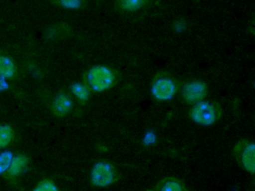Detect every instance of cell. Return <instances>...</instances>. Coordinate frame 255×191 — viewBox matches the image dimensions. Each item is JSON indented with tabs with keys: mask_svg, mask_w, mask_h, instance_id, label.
I'll use <instances>...</instances> for the list:
<instances>
[{
	"mask_svg": "<svg viewBox=\"0 0 255 191\" xmlns=\"http://www.w3.org/2000/svg\"><path fill=\"white\" fill-rule=\"evenodd\" d=\"M83 79L91 92H104L117 84L118 72L102 64L92 66L85 73Z\"/></svg>",
	"mask_w": 255,
	"mask_h": 191,
	"instance_id": "1",
	"label": "cell"
},
{
	"mask_svg": "<svg viewBox=\"0 0 255 191\" xmlns=\"http://www.w3.org/2000/svg\"><path fill=\"white\" fill-rule=\"evenodd\" d=\"M181 88V83L167 72H159L153 78L150 92L155 99L168 101L172 99Z\"/></svg>",
	"mask_w": 255,
	"mask_h": 191,
	"instance_id": "2",
	"label": "cell"
},
{
	"mask_svg": "<svg viewBox=\"0 0 255 191\" xmlns=\"http://www.w3.org/2000/svg\"><path fill=\"white\" fill-rule=\"evenodd\" d=\"M222 108L215 101H199L193 104L189 111V116L195 123L203 126H210L222 118Z\"/></svg>",
	"mask_w": 255,
	"mask_h": 191,
	"instance_id": "3",
	"label": "cell"
},
{
	"mask_svg": "<svg viewBox=\"0 0 255 191\" xmlns=\"http://www.w3.org/2000/svg\"><path fill=\"white\" fill-rule=\"evenodd\" d=\"M121 173L112 163L100 161L95 163L90 172V182L97 188H106L120 180Z\"/></svg>",
	"mask_w": 255,
	"mask_h": 191,
	"instance_id": "4",
	"label": "cell"
},
{
	"mask_svg": "<svg viewBox=\"0 0 255 191\" xmlns=\"http://www.w3.org/2000/svg\"><path fill=\"white\" fill-rule=\"evenodd\" d=\"M233 155L243 170L254 174L255 172V145L252 140L243 139L237 142L233 149Z\"/></svg>",
	"mask_w": 255,
	"mask_h": 191,
	"instance_id": "5",
	"label": "cell"
},
{
	"mask_svg": "<svg viewBox=\"0 0 255 191\" xmlns=\"http://www.w3.org/2000/svg\"><path fill=\"white\" fill-rule=\"evenodd\" d=\"M181 89V96L188 104H195L203 101L208 94V86L201 80H192L186 82Z\"/></svg>",
	"mask_w": 255,
	"mask_h": 191,
	"instance_id": "6",
	"label": "cell"
},
{
	"mask_svg": "<svg viewBox=\"0 0 255 191\" xmlns=\"http://www.w3.org/2000/svg\"><path fill=\"white\" fill-rule=\"evenodd\" d=\"M74 107L72 98L65 92L56 94L52 101L51 110L57 117H64L72 110Z\"/></svg>",
	"mask_w": 255,
	"mask_h": 191,
	"instance_id": "7",
	"label": "cell"
},
{
	"mask_svg": "<svg viewBox=\"0 0 255 191\" xmlns=\"http://www.w3.org/2000/svg\"><path fill=\"white\" fill-rule=\"evenodd\" d=\"M154 190L156 191H189L186 184L174 176H167L161 179Z\"/></svg>",
	"mask_w": 255,
	"mask_h": 191,
	"instance_id": "8",
	"label": "cell"
},
{
	"mask_svg": "<svg viewBox=\"0 0 255 191\" xmlns=\"http://www.w3.org/2000/svg\"><path fill=\"white\" fill-rule=\"evenodd\" d=\"M29 164V159L26 155L18 154V155H14L11 166L7 173L10 177L15 179L21 176L26 171Z\"/></svg>",
	"mask_w": 255,
	"mask_h": 191,
	"instance_id": "9",
	"label": "cell"
},
{
	"mask_svg": "<svg viewBox=\"0 0 255 191\" xmlns=\"http://www.w3.org/2000/svg\"><path fill=\"white\" fill-rule=\"evenodd\" d=\"M17 76V66L14 60L0 52V78L9 80Z\"/></svg>",
	"mask_w": 255,
	"mask_h": 191,
	"instance_id": "10",
	"label": "cell"
},
{
	"mask_svg": "<svg viewBox=\"0 0 255 191\" xmlns=\"http://www.w3.org/2000/svg\"><path fill=\"white\" fill-rule=\"evenodd\" d=\"M117 5L122 11L135 13L145 8L150 0H116Z\"/></svg>",
	"mask_w": 255,
	"mask_h": 191,
	"instance_id": "11",
	"label": "cell"
},
{
	"mask_svg": "<svg viewBox=\"0 0 255 191\" xmlns=\"http://www.w3.org/2000/svg\"><path fill=\"white\" fill-rule=\"evenodd\" d=\"M71 91L74 96L81 104L87 102L90 98L91 91L84 82H74L71 85Z\"/></svg>",
	"mask_w": 255,
	"mask_h": 191,
	"instance_id": "12",
	"label": "cell"
},
{
	"mask_svg": "<svg viewBox=\"0 0 255 191\" xmlns=\"http://www.w3.org/2000/svg\"><path fill=\"white\" fill-rule=\"evenodd\" d=\"M15 131L8 124H0V149H5L14 142Z\"/></svg>",
	"mask_w": 255,
	"mask_h": 191,
	"instance_id": "13",
	"label": "cell"
},
{
	"mask_svg": "<svg viewBox=\"0 0 255 191\" xmlns=\"http://www.w3.org/2000/svg\"><path fill=\"white\" fill-rule=\"evenodd\" d=\"M14 158V154L11 151H3L0 153V176L7 174Z\"/></svg>",
	"mask_w": 255,
	"mask_h": 191,
	"instance_id": "14",
	"label": "cell"
},
{
	"mask_svg": "<svg viewBox=\"0 0 255 191\" xmlns=\"http://www.w3.org/2000/svg\"><path fill=\"white\" fill-rule=\"evenodd\" d=\"M32 191H61L57 184L51 179L40 181Z\"/></svg>",
	"mask_w": 255,
	"mask_h": 191,
	"instance_id": "15",
	"label": "cell"
},
{
	"mask_svg": "<svg viewBox=\"0 0 255 191\" xmlns=\"http://www.w3.org/2000/svg\"><path fill=\"white\" fill-rule=\"evenodd\" d=\"M56 3L67 10H78L83 6V0H56Z\"/></svg>",
	"mask_w": 255,
	"mask_h": 191,
	"instance_id": "16",
	"label": "cell"
},
{
	"mask_svg": "<svg viewBox=\"0 0 255 191\" xmlns=\"http://www.w3.org/2000/svg\"><path fill=\"white\" fill-rule=\"evenodd\" d=\"M172 28L177 34H182L187 29V22L183 18H179L173 22Z\"/></svg>",
	"mask_w": 255,
	"mask_h": 191,
	"instance_id": "17",
	"label": "cell"
},
{
	"mask_svg": "<svg viewBox=\"0 0 255 191\" xmlns=\"http://www.w3.org/2000/svg\"><path fill=\"white\" fill-rule=\"evenodd\" d=\"M8 88H9L8 80L3 79V78H0V93L8 91Z\"/></svg>",
	"mask_w": 255,
	"mask_h": 191,
	"instance_id": "18",
	"label": "cell"
},
{
	"mask_svg": "<svg viewBox=\"0 0 255 191\" xmlns=\"http://www.w3.org/2000/svg\"><path fill=\"white\" fill-rule=\"evenodd\" d=\"M156 191L154 189H148V190H145V191Z\"/></svg>",
	"mask_w": 255,
	"mask_h": 191,
	"instance_id": "19",
	"label": "cell"
}]
</instances>
